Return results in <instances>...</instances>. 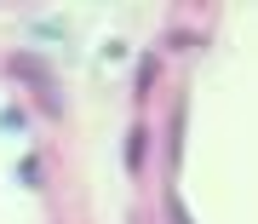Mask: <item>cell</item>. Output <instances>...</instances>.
Returning a JSON list of instances; mask_svg holds the SVG:
<instances>
[{
    "label": "cell",
    "instance_id": "obj_4",
    "mask_svg": "<svg viewBox=\"0 0 258 224\" xmlns=\"http://www.w3.org/2000/svg\"><path fill=\"white\" fill-rule=\"evenodd\" d=\"M172 224H189V213H184V201H172Z\"/></svg>",
    "mask_w": 258,
    "mask_h": 224
},
{
    "label": "cell",
    "instance_id": "obj_1",
    "mask_svg": "<svg viewBox=\"0 0 258 224\" xmlns=\"http://www.w3.org/2000/svg\"><path fill=\"white\" fill-rule=\"evenodd\" d=\"M12 75H18V81H29V86H35V92L46 98V109H57V86L46 81V69H40L35 58H18V64H12Z\"/></svg>",
    "mask_w": 258,
    "mask_h": 224
},
{
    "label": "cell",
    "instance_id": "obj_2",
    "mask_svg": "<svg viewBox=\"0 0 258 224\" xmlns=\"http://www.w3.org/2000/svg\"><path fill=\"white\" fill-rule=\"evenodd\" d=\"M144 149H149V132L132 127V138H126V167H132V173H144Z\"/></svg>",
    "mask_w": 258,
    "mask_h": 224
},
{
    "label": "cell",
    "instance_id": "obj_3",
    "mask_svg": "<svg viewBox=\"0 0 258 224\" xmlns=\"http://www.w3.org/2000/svg\"><path fill=\"white\" fill-rule=\"evenodd\" d=\"M18 178H23V184H40V161H35V155H29V161H23V167H18Z\"/></svg>",
    "mask_w": 258,
    "mask_h": 224
}]
</instances>
